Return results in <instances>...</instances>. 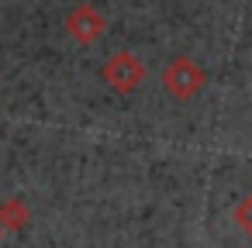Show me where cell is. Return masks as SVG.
Masks as SVG:
<instances>
[{"label": "cell", "mask_w": 252, "mask_h": 248, "mask_svg": "<svg viewBox=\"0 0 252 248\" xmlns=\"http://www.w3.org/2000/svg\"><path fill=\"white\" fill-rule=\"evenodd\" d=\"M204 83H207L204 69H200L193 59H187V55L173 59V62L162 69V90H166L169 97H176V100H190V97H197Z\"/></svg>", "instance_id": "1"}, {"label": "cell", "mask_w": 252, "mask_h": 248, "mask_svg": "<svg viewBox=\"0 0 252 248\" xmlns=\"http://www.w3.org/2000/svg\"><path fill=\"white\" fill-rule=\"evenodd\" d=\"M104 80H107L111 90L131 93V90H138V83L145 80V66H142L131 52H114V55L107 59V66H104Z\"/></svg>", "instance_id": "2"}, {"label": "cell", "mask_w": 252, "mask_h": 248, "mask_svg": "<svg viewBox=\"0 0 252 248\" xmlns=\"http://www.w3.org/2000/svg\"><path fill=\"white\" fill-rule=\"evenodd\" d=\"M66 28H69V35H73L80 45H90V42H97V38L104 35L107 25H104V18H100L94 7L83 4V7H76V11L66 18Z\"/></svg>", "instance_id": "3"}, {"label": "cell", "mask_w": 252, "mask_h": 248, "mask_svg": "<svg viewBox=\"0 0 252 248\" xmlns=\"http://www.w3.org/2000/svg\"><path fill=\"white\" fill-rule=\"evenodd\" d=\"M0 224L4 227H25L28 224V207L21 200H7L4 207H0Z\"/></svg>", "instance_id": "4"}, {"label": "cell", "mask_w": 252, "mask_h": 248, "mask_svg": "<svg viewBox=\"0 0 252 248\" xmlns=\"http://www.w3.org/2000/svg\"><path fill=\"white\" fill-rule=\"evenodd\" d=\"M235 224H238V227L252 238V193H249V196L235 207Z\"/></svg>", "instance_id": "5"}]
</instances>
